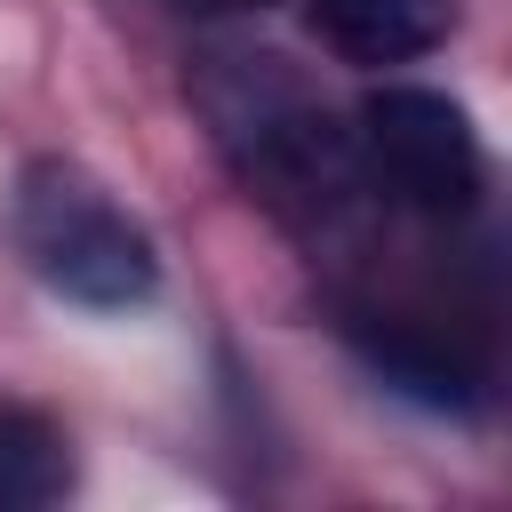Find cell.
<instances>
[{"mask_svg": "<svg viewBox=\"0 0 512 512\" xmlns=\"http://www.w3.org/2000/svg\"><path fill=\"white\" fill-rule=\"evenodd\" d=\"M16 248L24 264L40 272V288H56L64 304H88V312H136L152 304L160 288V256H152V232L96 184L80 176L72 160H32L16 176Z\"/></svg>", "mask_w": 512, "mask_h": 512, "instance_id": "6da1fadb", "label": "cell"}, {"mask_svg": "<svg viewBox=\"0 0 512 512\" xmlns=\"http://www.w3.org/2000/svg\"><path fill=\"white\" fill-rule=\"evenodd\" d=\"M200 104H208L224 152L240 160V176L264 184L272 200H320L344 184L328 112L280 72V56H216V72L200 80Z\"/></svg>", "mask_w": 512, "mask_h": 512, "instance_id": "7a4b0ae2", "label": "cell"}, {"mask_svg": "<svg viewBox=\"0 0 512 512\" xmlns=\"http://www.w3.org/2000/svg\"><path fill=\"white\" fill-rule=\"evenodd\" d=\"M360 144H368L376 176L424 216H464L488 184L472 112L440 88H376L360 104Z\"/></svg>", "mask_w": 512, "mask_h": 512, "instance_id": "3957f363", "label": "cell"}, {"mask_svg": "<svg viewBox=\"0 0 512 512\" xmlns=\"http://www.w3.org/2000/svg\"><path fill=\"white\" fill-rule=\"evenodd\" d=\"M352 344H360V360H368L392 392H408L416 408L472 416L480 392H488V368H480L464 344H448V336H432V328H416V320H360Z\"/></svg>", "mask_w": 512, "mask_h": 512, "instance_id": "277c9868", "label": "cell"}, {"mask_svg": "<svg viewBox=\"0 0 512 512\" xmlns=\"http://www.w3.org/2000/svg\"><path fill=\"white\" fill-rule=\"evenodd\" d=\"M304 16L344 64H408L456 32V0H304Z\"/></svg>", "mask_w": 512, "mask_h": 512, "instance_id": "5b68a950", "label": "cell"}, {"mask_svg": "<svg viewBox=\"0 0 512 512\" xmlns=\"http://www.w3.org/2000/svg\"><path fill=\"white\" fill-rule=\"evenodd\" d=\"M72 488V448L48 416L0 408V512H40Z\"/></svg>", "mask_w": 512, "mask_h": 512, "instance_id": "8992f818", "label": "cell"}, {"mask_svg": "<svg viewBox=\"0 0 512 512\" xmlns=\"http://www.w3.org/2000/svg\"><path fill=\"white\" fill-rule=\"evenodd\" d=\"M184 8H256V0H184Z\"/></svg>", "mask_w": 512, "mask_h": 512, "instance_id": "52a82bcc", "label": "cell"}]
</instances>
